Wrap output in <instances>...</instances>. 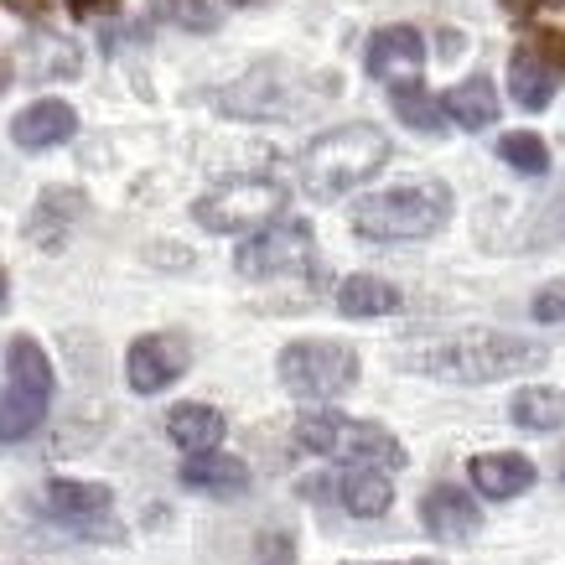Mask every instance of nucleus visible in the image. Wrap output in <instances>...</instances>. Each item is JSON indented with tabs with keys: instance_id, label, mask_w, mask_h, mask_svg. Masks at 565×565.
Returning a JSON list of instances; mask_svg holds the SVG:
<instances>
[{
	"instance_id": "18",
	"label": "nucleus",
	"mask_w": 565,
	"mask_h": 565,
	"mask_svg": "<svg viewBox=\"0 0 565 565\" xmlns=\"http://www.w3.org/2000/svg\"><path fill=\"white\" fill-rule=\"evenodd\" d=\"M338 498H343V509L353 519H379V514H390L394 482L379 467H348L343 478H338Z\"/></svg>"
},
{
	"instance_id": "30",
	"label": "nucleus",
	"mask_w": 565,
	"mask_h": 565,
	"mask_svg": "<svg viewBox=\"0 0 565 565\" xmlns=\"http://www.w3.org/2000/svg\"><path fill=\"white\" fill-rule=\"evenodd\" d=\"M115 6H120V0H68V11L78 21H88V17H115Z\"/></svg>"
},
{
	"instance_id": "33",
	"label": "nucleus",
	"mask_w": 565,
	"mask_h": 565,
	"mask_svg": "<svg viewBox=\"0 0 565 565\" xmlns=\"http://www.w3.org/2000/svg\"><path fill=\"white\" fill-rule=\"evenodd\" d=\"M228 6H255V0H228Z\"/></svg>"
},
{
	"instance_id": "21",
	"label": "nucleus",
	"mask_w": 565,
	"mask_h": 565,
	"mask_svg": "<svg viewBox=\"0 0 565 565\" xmlns=\"http://www.w3.org/2000/svg\"><path fill=\"white\" fill-rule=\"evenodd\" d=\"M446 115L462 125V130H472V136H478V130H488V125L498 120V94H493V84H488L482 73H478V78H462V84L446 94Z\"/></svg>"
},
{
	"instance_id": "17",
	"label": "nucleus",
	"mask_w": 565,
	"mask_h": 565,
	"mask_svg": "<svg viewBox=\"0 0 565 565\" xmlns=\"http://www.w3.org/2000/svg\"><path fill=\"white\" fill-rule=\"evenodd\" d=\"M177 478H182V488H192V493L228 498V493H244V488H249V467H244L239 457H223V451H203V457H188Z\"/></svg>"
},
{
	"instance_id": "11",
	"label": "nucleus",
	"mask_w": 565,
	"mask_h": 565,
	"mask_svg": "<svg viewBox=\"0 0 565 565\" xmlns=\"http://www.w3.org/2000/svg\"><path fill=\"white\" fill-rule=\"evenodd\" d=\"M363 68H369V78L390 84V94L394 88H415L420 73H426V36L415 32V26H379L369 36Z\"/></svg>"
},
{
	"instance_id": "34",
	"label": "nucleus",
	"mask_w": 565,
	"mask_h": 565,
	"mask_svg": "<svg viewBox=\"0 0 565 565\" xmlns=\"http://www.w3.org/2000/svg\"><path fill=\"white\" fill-rule=\"evenodd\" d=\"M561 478H565V467H561Z\"/></svg>"
},
{
	"instance_id": "27",
	"label": "nucleus",
	"mask_w": 565,
	"mask_h": 565,
	"mask_svg": "<svg viewBox=\"0 0 565 565\" xmlns=\"http://www.w3.org/2000/svg\"><path fill=\"white\" fill-rule=\"evenodd\" d=\"M534 322H565V280H550V286H545V291H540V296H534Z\"/></svg>"
},
{
	"instance_id": "8",
	"label": "nucleus",
	"mask_w": 565,
	"mask_h": 565,
	"mask_svg": "<svg viewBox=\"0 0 565 565\" xmlns=\"http://www.w3.org/2000/svg\"><path fill=\"white\" fill-rule=\"evenodd\" d=\"M234 270L244 280H270V275H311L317 270V234L307 218H280L259 228L234 249Z\"/></svg>"
},
{
	"instance_id": "12",
	"label": "nucleus",
	"mask_w": 565,
	"mask_h": 565,
	"mask_svg": "<svg viewBox=\"0 0 565 565\" xmlns=\"http://www.w3.org/2000/svg\"><path fill=\"white\" fill-rule=\"evenodd\" d=\"M420 524H426V534L446 540V545H462V540H472L482 530L478 498L451 488V482H436V488L420 493Z\"/></svg>"
},
{
	"instance_id": "2",
	"label": "nucleus",
	"mask_w": 565,
	"mask_h": 565,
	"mask_svg": "<svg viewBox=\"0 0 565 565\" xmlns=\"http://www.w3.org/2000/svg\"><path fill=\"white\" fill-rule=\"evenodd\" d=\"M353 234L369 244H399V239H430L451 223V188L436 177L394 182V188L359 198L353 203Z\"/></svg>"
},
{
	"instance_id": "31",
	"label": "nucleus",
	"mask_w": 565,
	"mask_h": 565,
	"mask_svg": "<svg viewBox=\"0 0 565 565\" xmlns=\"http://www.w3.org/2000/svg\"><path fill=\"white\" fill-rule=\"evenodd\" d=\"M498 6H503V11H509V17H534V11H545V6H561V0H498Z\"/></svg>"
},
{
	"instance_id": "20",
	"label": "nucleus",
	"mask_w": 565,
	"mask_h": 565,
	"mask_svg": "<svg viewBox=\"0 0 565 565\" xmlns=\"http://www.w3.org/2000/svg\"><path fill=\"white\" fill-rule=\"evenodd\" d=\"M509 420L519 430H534V436H550V430L565 426V394L561 390H545V384H530L509 399Z\"/></svg>"
},
{
	"instance_id": "1",
	"label": "nucleus",
	"mask_w": 565,
	"mask_h": 565,
	"mask_svg": "<svg viewBox=\"0 0 565 565\" xmlns=\"http://www.w3.org/2000/svg\"><path fill=\"white\" fill-rule=\"evenodd\" d=\"M390 359L405 374L451 379V384H498L509 374L540 369L550 348L519 338V332H415L390 348Z\"/></svg>"
},
{
	"instance_id": "23",
	"label": "nucleus",
	"mask_w": 565,
	"mask_h": 565,
	"mask_svg": "<svg viewBox=\"0 0 565 565\" xmlns=\"http://www.w3.org/2000/svg\"><path fill=\"white\" fill-rule=\"evenodd\" d=\"M394 104V120H405L411 130H420V136H446V104H436L426 94V84H415V88H394L390 94Z\"/></svg>"
},
{
	"instance_id": "26",
	"label": "nucleus",
	"mask_w": 565,
	"mask_h": 565,
	"mask_svg": "<svg viewBox=\"0 0 565 565\" xmlns=\"http://www.w3.org/2000/svg\"><path fill=\"white\" fill-rule=\"evenodd\" d=\"M296 561V540L291 530H265L259 534V565H291Z\"/></svg>"
},
{
	"instance_id": "5",
	"label": "nucleus",
	"mask_w": 565,
	"mask_h": 565,
	"mask_svg": "<svg viewBox=\"0 0 565 565\" xmlns=\"http://www.w3.org/2000/svg\"><path fill=\"white\" fill-rule=\"evenodd\" d=\"M52 405V363L36 338H11L6 343V390H0V441H26Z\"/></svg>"
},
{
	"instance_id": "24",
	"label": "nucleus",
	"mask_w": 565,
	"mask_h": 565,
	"mask_svg": "<svg viewBox=\"0 0 565 565\" xmlns=\"http://www.w3.org/2000/svg\"><path fill=\"white\" fill-rule=\"evenodd\" d=\"M146 21H167V26H182V32H218L223 17L207 0H151Z\"/></svg>"
},
{
	"instance_id": "7",
	"label": "nucleus",
	"mask_w": 565,
	"mask_h": 565,
	"mask_svg": "<svg viewBox=\"0 0 565 565\" xmlns=\"http://www.w3.org/2000/svg\"><path fill=\"white\" fill-rule=\"evenodd\" d=\"M275 369H280V384L296 399H311V405L338 399L359 384V353L338 338H296V343L280 348Z\"/></svg>"
},
{
	"instance_id": "14",
	"label": "nucleus",
	"mask_w": 565,
	"mask_h": 565,
	"mask_svg": "<svg viewBox=\"0 0 565 565\" xmlns=\"http://www.w3.org/2000/svg\"><path fill=\"white\" fill-rule=\"evenodd\" d=\"M555 84H561V68L534 47V36H524L509 52V94H514V104L519 109H545L555 99Z\"/></svg>"
},
{
	"instance_id": "28",
	"label": "nucleus",
	"mask_w": 565,
	"mask_h": 565,
	"mask_svg": "<svg viewBox=\"0 0 565 565\" xmlns=\"http://www.w3.org/2000/svg\"><path fill=\"white\" fill-rule=\"evenodd\" d=\"M530 36H534V47L545 52L550 63L565 73V32H550V26H540V32H530Z\"/></svg>"
},
{
	"instance_id": "22",
	"label": "nucleus",
	"mask_w": 565,
	"mask_h": 565,
	"mask_svg": "<svg viewBox=\"0 0 565 565\" xmlns=\"http://www.w3.org/2000/svg\"><path fill=\"white\" fill-rule=\"evenodd\" d=\"M338 311L343 317H390V311H399V291L379 275H348L338 286Z\"/></svg>"
},
{
	"instance_id": "4",
	"label": "nucleus",
	"mask_w": 565,
	"mask_h": 565,
	"mask_svg": "<svg viewBox=\"0 0 565 565\" xmlns=\"http://www.w3.org/2000/svg\"><path fill=\"white\" fill-rule=\"evenodd\" d=\"M296 446L301 451H317V457H338V462L353 467H405V446L399 436L374 420H348L338 411H301L296 420Z\"/></svg>"
},
{
	"instance_id": "13",
	"label": "nucleus",
	"mask_w": 565,
	"mask_h": 565,
	"mask_svg": "<svg viewBox=\"0 0 565 565\" xmlns=\"http://www.w3.org/2000/svg\"><path fill=\"white\" fill-rule=\"evenodd\" d=\"M73 136H78V109L63 99H36L11 120V140L21 151H52Z\"/></svg>"
},
{
	"instance_id": "3",
	"label": "nucleus",
	"mask_w": 565,
	"mask_h": 565,
	"mask_svg": "<svg viewBox=\"0 0 565 565\" xmlns=\"http://www.w3.org/2000/svg\"><path fill=\"white\" fill-rule=\"evenodd\" d=\"M390 151L394 146L379 125H363V120L338 125V130L317 136L307 151H301V188H307L317 203H338L343 192H353L359 182L384 172Z\"/></svg>"
},
{
	"instance_id": "15",
	"label": "nucleus",
	"mask_w": 565,
	"mask_h": 565,
	"mask_svg": "<svg viewBox=\"0 0 565 565\" xmlns=\"http://www.w3.org/2000/svg\"><path fill=\"white\" fill-rule=\"evenodd\" d=\"M78 213H84V192L78 188H42L36 192V207L26 213V223H21V234L36 239L42 249H63V239H68V228Z\"/></svg>"
},
{
	"instance_id": "9",
	"label": "nucleus",
	"mask_w": 565,
	"mask_h": 565,
	"mask_svg": "<svg viewBox=\"0 0 565 565\" xmlns=\"http://www.w3.org/2000/svg\"><path fill=\"white\" fill-rule=\"evenodd\" d=\"M42 514L78 530L84 540H120V524H115V493L104 482H78V478H52L42 482Z\"/></svg>"
},
{
	"instance_id": "10",
	"label": "nucleus",
	"mask_w": 565,
	"mask_h": 565,
	"mask_svg": "<svg viewBox=\"0 0 565 565\" xmlns=\"http://www.w3.org/2000/svg\"><path fill=\"white\" fill-rule=\"evenodd\" d=\"M188 363H192L188 332H172V327H167V332H146V338L130 343V353H125V379H130L136 394H161L188 374Z\"/></svg>"
},
{
	"instance_id": "19",
	"label": "nucleus",
	"mask_w": 565,
	"mask_h": 565,
	"mask_svg": "<svg viewBox=\"0 0 565 565\" xmlns=\"http://www.w3.org/2000/svg\"><path fill=\"white\" fill-rule=\"evenodd\" d=\"M223 415L213 411V405H177L172 415H167V436H172L188 457H203V451H218L223 441Z\"/></svg>"
},
{
	"instance_id": "29",
	"label": "nucleus",
	"mask_w": 565,
	"mask_h": 565,
	"mask_svg": "<svg viewBox=\"0 0 565 565\" xmlns=\"http://www.w3.org/2000/svg\"><path fill=\"white\" fill-rule=\"evenodd\" d=\"M6 11L21 21H47L52 17V0H6Z\"/></svg>"
},
{
	"instance_id": "25",
	"label": "nucleus",
	"mask_w": 565,
	"mask_h": 565,
	"mask_svg": "<svg viewBox=\"0 0 565 565\" xmlns=\"http://www.w3.org/2000/svg\"><path fill=\"white\" fill-rule=\"evenodd\" d=\"M498 161L519 177H545L550 172V146L534 130H514V136L498 140Z\"/></svg>"
},
{
	"instance_id": "16",
	"label": "nucleus",
	"mask_w": 565,
	"mask_h": 565,
	"mask_svg": "<svg viewBox=\"0 0 565 565\" xmlns=\"http://www.w3.org/2000/svg\"><path fill=\"white\" fill-rule=\"evenodd\" d=\"M467 478H472V488H478L482 498H519L534 488V462L530 457H519V451H482V457H472L467 462Z\"/></svg>"
},
{
	"instance_id": "6",
	"label": "nucleus",
	"mask_w": 565,
	"mask_h": 565,
	"mask_svg": "<svg viewBox=\"0 0 565 565\" xmlns=\"http://www.w3.org/2000/svg\"><path fill=\"white\" fill-rule=\"evenodd\" d=\"M286 203V182L270 172H249V177H228L218 188H207L192 203V218L203 223L207 234H259L270 228V218Z\"/></svg>"
},
{
	"instance_id": "32",
	"label": "nucleus",
	"mask_w": 565,
	"mask_h": 565,
	"mask_svg": "<svg viewBox=\"0 0 565 565\" xmlns=\"http://www.w3.org/2000/svg\"><path fill=\"white\" fill-rule=\"evenodd\" d=\"M374 565H441V561H374Z\"/></svg>"
}]
</instances>
